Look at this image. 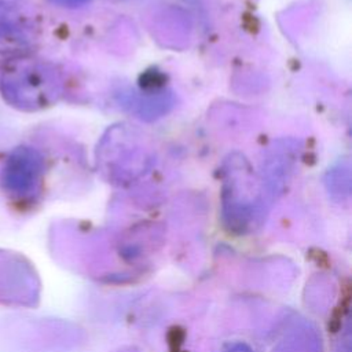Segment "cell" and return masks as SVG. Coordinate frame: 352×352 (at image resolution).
<instances>
[{
    "label": "cell",
    "mask_w": 352,
    "mask_h": 352,
    "mask_svg": "<svg viewBox=\"0 0 352 352\" xmlns=\"http://www.w3.org/2000/svg\"><path fill=\"white\" fill-rule=\"evenodd\" d=\"M0 88L10 104L32 111L56 100L62 91V80L59 72L44 60L15 58L1 73Z\"/></svg>",
    "instance_id": "1"
},
{
    "label": "cell",
    "mask_w": 352,
    "mask_h": 352,
    "mask_svg": "<svg viewBox=\"0 0 352 352\" xmlns=\"http://www.w3.org/2000/svg\"><path fill=\"white\" fill-rule=\"evenodd\" d=\"M44 170L41 154L28 146L14 148L1 170V186L14 195H28L36 190Z\"/></svg>",
    "instance_id": "2"
},
{
    "label": "cell",
    "mask_w": 352,
    "mask_h": 352,
    "mask_svg": "<svg viewBox=\"0 0 352 352\" xmlns=\"http://www.w3.org/2000/svg\"><path fill=\"white\" fill-rule=\"evenodd\" d=\"M32 40L28 16L12 3L0 1V52H15L26 48Z\"/></svg>",
    "instance_id": "3"
},
{
    "label": "cell",
    "mask_w": 352,
    "mask_h": 352,
    "mask_svg": "<svg viewBox=\"0 0 352 352\" xmlns=\"http://www.w3.org/2000/svg\"><path fill=\"white\" fill-rule=\"evenodd\" d=\"M50 1L56 6H62V7H80L85 3H88L89 0H50Z\"/></svg>",
    "instance_id": "4"
}]
</instances>
